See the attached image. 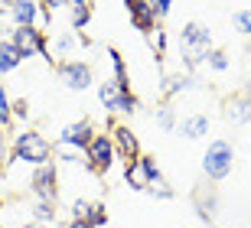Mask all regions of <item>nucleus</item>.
I'll return each instance as SVG.
<instances>
[{"mask_svg":"<svg viewBox=\"0 0 251 228\" xmlns=\"http://www.w3.org/2000/svg\"><path fill=\"white\" fill-rule=\"evenodd\" d=\"M179 52H183V62L189 69H196L199 62H205V55L212 52V33L202 23H186L179 29Z\"/></svg>","mask_w":251,"mask_h":228,"instance_id":"f257e3e1","label":"nucleus"},{"mask_svg":"<svg viewBox=\"0 0 251 228\" xmlns=\"http://www.w3.org/2000/svg\"><path fill=\"white\" fill-rule=\"evenodd\" d=\"M13 160L29 166H43L52 160V144L39 130H23V134L13 137Z\"/></svg>","mask_w":251,"mask_h":228,"instance_id":"f03ea898","label":"nucleus"},{"mask_svg":"<svg viewBox=\"0 0 251 228\" xmlns=\"http://www.w3.org/2000/svg\"><path fill=\"white\" fill-rule=\"evenodd\" d=\"M232 166H235V147L228 144V140H212V144L205 147V153H202V173H205V179L222 182L225 176L232 173Z\"/></svg>","mask_w":251,"mask_h":228,"instance_id":"7ed1b4c3","label":"nucleus"},{"mask_svg":"<svg viewBox=\"0 0 251 228\" xmlns=\"http://www.w3.org/2000/svg\"><path fill=\"white\" fill-rule=\"evenodd\" d=\"M114 156H118V150H114L111 134H95L92 144L85 147L88 170H95V173H108V170H111V163H114Z\"/></svg>","mask_w":251,"mask_h":228,"instance_id":"20e7f679","label":"nucleus"},{"mask_svg":"<svg viewBox=\"0 0 251 228\" xmlns=\"http://www.w3.org/2000/svg\"><path fill=\"white\" fill-rule=\"evenodd\" d=\"M157 176H163V173H160L157 160H153L150 153H140L137 160H130L127 170H124V179H127V186H130V189H137V192H144L150 182L157 179Z\"/></svg>","mask_w":251,"mask_h":228,"instance_id":"39448f33","label":"nucleus"},{"mask_svg":"<svg viewBox=\"0 0 251 228\" xmlns=\"http://www.w3.org/2000/svg\"><path fill=\"white\" fill-rule=\"evenodd\" d=\"M29 189L39 202H56L59 199V173L52 163L33 166V176H29Z\"/></svg>","mask_w":251,"mask_h":228,"instance_id":"423d86ee","label":"nucleus"},{"mask_svg":"<svg viewBox=\"0 0 251 228\" xmlns=\"http://www.w3.org/2000/svg\"><path fill=\"white\" fill-rule=\"evenodd\" d=\"M98 101L104 111H121V114H134V108H137V98L130 91H124L114 78L98 85Z\"/></svg>","mask_w":251,"mask_h":228,"instance_id":"0eeeda50","label":"nucleus"},{"mask_svg":"<svg viewBox=\"0 0 251 228\" xmlns=\"http://www.w3.org/2000/svg\"><path fill=\"white\" fill-rule=\"evenodd\" d=\"M7 39L17 46V52L23 55V59H33V55H46V36H43L36 26H13Z\"/></svg>","mask_w":251,"mask_h":228,"instance_id":"6e6552de","label":"nucleus"},{"mask_svg":"<svg viewBox=\"0 0 251 228\" xmlns=\"http://www.w3.org/2000/svg\"><path fill=\"white\" fill-rule=\"evenodd\" d=\"M59 78H62V85L69 91H85V88H92L95 82V72H92V65L82 62V59H72V62H62L56 69Z\"/></svg>","mask_w":251,"mask_h":228,"instance_id":"1a4fd4ad","label":"nucleus"},{"mask_svg":"<svg viewBox=\"0 0 251 228\" xmlns=\"http://www.w3.org/2000/svg\"><path fill=\"white\" fill-rule=\"evenodd\" d=\"M111 140H114V150H118L127 163L140 156V140L134 137V130H130L127 124H114L111 127Z\"/></svg>","mask_w":251,"mask_h":228,"instance_id":"9d476101","label":"nucleus"},{"mask_svg":"<svg viewBox=\"0 0 251 228\" xmlns=\"http://www.w3.org/2000/svg\"><path fill=\"white\" fill-rule=\"evenodd\" d=\"M92 137H95V127H92V121H75V124H65L62 134H59V144H69V147H78V150H85V147L92 144Z\"/></svg>","mask_w":251,"mask_h":228,"instance_id":"9b49d317","label":"nucleus"},{"mask_svg":"<svg viewBox=\"0 0 251 228\" xmlns=\"http://www.w3.org/2000/svg\"><path fill=\"white\" fill-rule=\"evenodd\" d=\"M222 114L228 124H251V91H242V95L228 98Z\"/></svg>","mask_w":251,"mask_h":228,"instance_id":"f8f14e48","label":"nucleus"},{"mask_svg":"<svg viewBox=\"0 0 251 228\" xmlns=\"http://www.w3.org/2000/svg\"><path fill=\"white\" fill-rule=\"evenodd\" d=\"M130 10V20H134V26L140 29V33H153L157 29V17H153V7H150V0H124Z\"/></svg>","mask_w":251,"mask_h":228,"instance_id":"ddd939ff","label":"nucleus"},{"mask_svg":"<svg viewBox=\"0 0 251 228\" xmlns=\"http://www.w3.org/2000/svg\"><path fill=\"white\" fill-rule=\"evenodd\" d=\"M10 20L13 26H36L39 20V3L36 0H10Z\"/></svg>","mask_w":251,"mask_h":228,"instance_id":"4468645a","label":"nucleus"},{"mask_svg":"<svg viewBox=\"0 0 251 228\" xmlns=\"http://www.w3.org/2000/svg\"><path fill=\"white\" fill-rule=\"evenodd\" d=\"M176 134L186 137V140H199V137L209 134V118L205 114H189V118L176 121Z\"/></svg>","mask_w":251,"mask_h":228,"instance_id":"2eb2a0df","label":"nucleus"},{"mask_svg":"<svg viewBox=\"0 0 251 228\" xmlns=\"http://www.w3.org/2000/svg\"><path fill=\"white\" fill-rule=\"evenodd\" d=\"M20 62H23V55L17 52V46L10 43V39H0V75L17 72Z\"/></svg>","mask_w":251,"mask_h":228,"instance_id":"dca6fc26","label":"nucleus"},{"mask_svg":"<svg viewBox=\"0 0 251 228\" xmlns=\"http://www.w3.org/2000/svg\"><path fill=\"white\" fill-rule=\"evenodd\" d=\"M193 75H183V72H176V75H167L163 82H160V91H163V98H173V95H179V91H189L193 88Z\"/></svg>","mask_w":251,"mask_h":228,"instance_id":"f3484780","label":"nucleus"},{"mask_svg":"<svg viewBox=\"0 0 251 228\" xmlns=\"http://www.w3.org/2000/svg\"><path fill=\"white\" fill-rule=\"evenodd\" d=\"M52 156H59V160H65V163H88L85 160V150H78V147H69V144H52Z\"/></svg>","mask_w":251,"mask_h":228,"instance_id":"a211bd4d","label":"nucleus"},{"mask_svg":"<svg viewBox=\"0 0 251 228\" xmlns=\"http://www.w3.org/2000/svg\"><path fill=\"white\" fill-rule=\"evenodd\" d=\"M33 222L39 225H56V202H39L33 205Z\"/></svg>","mask_w":251,"mask_h":228,"instance_id":"6ab92c4d","label":"nucleus"},{"mask_svg":"<svg viewBox=\"0 0 251 228\" xmlns=\"http://www.w3.org/2000/svg\"><path fill=\"white\" fill-rule=\"evenodd\" d=\"M13 124V101H10L7 88L0 85V127H10Z\"/></svg>","mask_w":251,"mask_h":228,"instance_id":"aec40b11","label":"nucleus"},{"mask_svg":"<svg viewBox=\"0 0 251 228\" xmlns=\"http://www.w3.org/2000/svg\"><path fill=\"white\" fill-rule=\"evenodd\" d=\"M144 192H150V196H157V199H173V196H176V192H173V186H170V182L163 179V176H157V179L150 182V186H147Z\"/></svg>","mask_w":251,"mask_h":228,"instance_id":"412c9836","label":"nucleus"},{"mask_svg":"<svg viewBox=\"0 0 251 228\" xmlns=\"http://www.w3.org/2000/svg\"><path fill=\"white\" fill-rule=\"evenodd\" d=\"M205 65H209L212 72H225V69H228V52H225V49H212V52L205 55Z\"/></svg>","mask_w":251,"mask_h":228,"instance_id":"4be33fe9","label":"nucleus"},{"mask_svg":"<svg viewBox=\"0 0 251 228\" xmlns=\"http://www.w3.org/2000/svg\"><path fill=\"white\" fill-rule=\"evenodd\" d=\"M157 124L163 130H176V111L170 108V104H160L157 108Z\"/></svg>","mask_w":251,"mask_h":228,"instance_id":"5701e85b","label":"nucleus"},{"mask_svg":"<svg viewBox=\"0 0 251 228\" xmlns=\"http://www.w3.org/2000/svg\"><path fill=\"white\" fill-rule=\"evenodd\" d=\"M88 225L92 228H101V225H108V209H104V202H92V212H88Z\"/></svg>","mask_w":251,"mask_h":228,"instance_id":"b1692460","label":"nucleus"},{"mask_svg":"<svg viewBox=\"0 0 251 228\" xmlns=\"http://www.w3.org/2000/svg\"><path fill=\"white\" fill-rule=\"evenodd\" d=\"M88 23H92V7H72V26H75V33L85 29Z\"/></svg>","mask_w":251,"mask_h":228,"instance_id":"393cba45","label":"nucleus"},{"mask_svg":"<svg viewBox=\"0 0 251 228\" xmlns=\"http://www.w3.org/2000/svg\"><path fill=\"white\" fill-rule=\"evenodd\" d=\"M88 212H92V202H88V199H75L72 205H69V215H72L75 222H85V219H88Z\"/></svg>","mask_w":251,"mask_h":228,"instance_id":"a878e982","label":"nucleus"},{"mask_svg":"<svg viewBox=\"0 0 251 228\" xmlns=\"http://www.w3.org/2000/svg\"><path fill=\"white\" fill-rule=\"evenodd\" d=\"M232 23H235V29H238V33L251 36V10H235Z\"/></svg>","mask_w":251,"mask_h":228,"instance_id":"bb28decb","label":"nucleus"},{"mask_svg":"<svg viewBox=\"0 0 251 228\" xmlns=\"http://www.w3.org/2000/svg\"><path fill=\"white\" fill-rule=\"evenodd\" d=\"M150 7H153V17L163 20V17H170V10H173V0H150Z\"/></svg>","mask_w":251,"mask_h":228,"instance_id":"cd10ccee","label":"nucleus"},{"mask_svg":"<svg viewBox=\"0 0 251 228\" xmlns=\"http://www.w3.org/2000/svg\"><path fill=\"white\" fill-rule=\"evenodd\" d=\"M150 43H153L157 55H163V52H167V29H160V26H157V33H150Z\"/></svg>","mask_w":251,"mask_h":228,"instance_id":"c85d7f7f","label":"nucleus"},{"mask_svg":"<svg viewBox=\"0 0 251 228\" xmlns=\"http://www.w3.org/2000/svg\"><path fill=\"white\" fill-rule=\"evenodd\" d=\"M26 118H29V104H26V98L13 101V121H26Z\"/></svg>","mask_w":251,"mask_h":228,"instance_id":"c756f323","label":"nucleus"},{"mask_svg":"<svg viewBox=\"0 0 251 228\" xmlns=\"http://www.w3.org/2000/svg\"><path fill=\"white\" fill-rule=\"evenodd\" d=\"M75 39H78V33H75V36H59V39H56V52L65 55V52H69V49L75 46Z\"/></svg>","mask_w":251,"mask_h":228,"instance_id":"7c9ffc66","label":"nucleus"},{"mask_svg":"<svg viewBox=\"0 0 251 228\" xmlns=\"http://www.w3.org/2000/svg\"><path fill=\"white\" fill-rule=\"evenodd\" d=\"M43 7H46V13H52V10H59V7H65L69 0H39Z\"/></svg>","mask_w":251,"mask_h":228,"instance_id":"2f4dec72","label":"nucleus"},{"mask_svg":"<svg viewBox=\"0 0 251 228\" xmlns=\"http://www.w3.org/2000/svg\"><path fill=\"white\" fill-rule=\"evenodd\" d=\"M65 228H92V225H88V222H75V219H69V222H65Z\"/></svg>","mask_w":251,"mask_h":228,"instance_id":"473e14b6","label":"nucleus"},{"mask_svg":"<svg viewBox=\"0 0 251 228\" xmlns=\"http://www.w3.org/2000/svg\"><path fill=\"white\" fill-rule=\"evenodd\" d=\"M10 13V0H0V17H7Z\"/></svg>","mask_w":251,"mask_h":228,"instance_id":"72a5a7b5","label":"nucleus"},{"mask_svg":"<svg viewBox=\"0 0 251 228\" xmlns=\"http://www.w3.org/2000/svg\"><path fill=\"white\" fill-rule=\"evenodd\" d=\"M69 3H72V7H88L92 0H69Z\"/></svg>","mask_w":251,"mask_h":228,"instance_id":"f704fd0d","label":"nucleus"},{"mask_svg":"<svg viewBox=\"0 0 251 228\" xmlns=\"http://www.w3.org/2000/svg\"><path fill=\"white\" fill-rule=\"evenodd\" d=\"M23 228H52V225H39V222H29V225H23Z\"/></svg>","mask_w":251,"mask_h":228,"instance_id":"c9c22d12","label":"nucleus"}]
</instances>
